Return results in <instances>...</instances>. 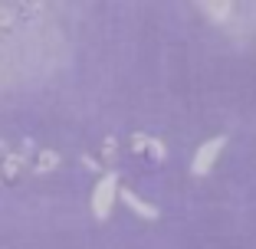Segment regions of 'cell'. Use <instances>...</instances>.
Masks as SVG:
<instances>
[{"mask_svg":"<svg viewBox=\"0 0 256 249\" xmlns=\"http://www.w3.org/2000/svg\"><path fill=\"white\" fill-rule=\"evenodd\" d=\"M115 200H118V177L108 171V174H102V181L92 190V213H96L98 220H106L108 213H112Z\"/></svg>","mask_w":256,"mask_h":249,"instance_id":"obj_1","label":"cell"},{"mask_svg":"<svg viewBox=\"0 0 256 249\" xmlns=\"http://www.w3.org/2000/svg\"><path fill=\"white\" fill-rule=\"evenodd\" d=\"M226 148V138H210V141H204L200 148H197L194 161H190V174H197V177H204V174H210L214 161L220 158V151Z\"/></svg>","mask_w":256,"mask_h":249,"instance_id":"obj_2","label":"cell"},{"mask_svg":"<svg viewBox=\"0 0 256 249\" xmlns=\"http://www.w3.org/2000/svg\"><path fill=\"white\" fill-rule=\"evenodd\" d=\"M26 171V151H7L0 158V184H16Z\"/></svg>","mask_w":256,"mask_h":249,"instance_id":"obj_3","label":"cell"},{"mask_svg":"<svg viewBox=\"0 0 256 249\" xmlns=\"http://www.w3.org/2000/svg\"><path fill=\"white\" fill-rule=\"evenodd\" d=\"M118 197H122V204H125V207H132V210H135L138 217H144V220H158V207H154V204H148V200H142V197H138L135 190L118 187Z\"/></svg>","mask_w":256,"mask_h":249,"instance_id":"obj_4","label":"cell"},{"mask_svg":"<svg viewBox=\"0 0 256 249\" xmlns=\"http://www.w3.org/2000/svg\"><path fill=\"white\" fill-rule=\"evenodd\" d=\"M60 164H62L60 151H53V148H43V151H36V158H33V174H53Z\"/></svg>","mask_w":256,"mask_h":249,"instance_id":"obj_5","label":"cell"},{"mask_svg":"<svg viewBox=\"0 0 256 249\" xmlns=\"http://www.w3.org/2000/svg\"><path fill=\"white\" fill-rule=\"evenodd\" d=\"M14 26H16L14 7H0V43H7V39L14 36Z\"/></svg>","mask_w":256,"mask_h":249,"instance_id":"obj_6","label":"cell"},{"mask_svg":"<svg viewBox=\"0 0 256 249\" xmlns=\"http://www.w3.org/2000/svg\"><path fill=\"white\" fill-rule=\"evenodd\" d=\"M200 10H207V13H214V20H230V13H234V7L230 3H214V0H207V3H200Z\"/></svg>","mask_w":256,"mask_h":249,"instance_id":"obj_7","label":"cell"},{"mask_svg":"<svg viewBox=\"0 0 256 249\" xmlns=\"http://www.w3.org/2000/svg\"><path fill=\"white\" fill-rule=\"evenodd\" d=\"M148 144H151L148 135H142V131L132 135V151H135V154H148Z\"/></svg>","mask_w":256,"mask_h":249,"instance_id":"obj_8","label":"cell"},{"mask_svg":"<svg viewBox=\"0 0 256 249\" xmlns=\"http://www.w3.org/2000/svg\"><path fill=\"white\" fill-rule=\"evenodd\" d=\"M148 154H151V158H154V161H164L168 148H164V144L158 141V138H151V144H148Z\"/></svg>","mask_w":256,"mask_h":249,"instance_id":"obj_9","label":"cell"},{"mask_svg":"<svg viewBox=\"0 0 256 249\" xmlns=\"http://www.w3.org/2000/svg\"><path fill=\"white\" fill-rule=\"evenodd\" d=\"M102 161H106V164L115 161V138H106V141H102Z\"/></svg>","mask_w":256,"mask_h":249,"instance_id":"obj_10","label":"cell"},{"mask_svg":"<svg viewBox=\"0 0 256 249\" xmlns=\"http://www.w3.org/2000/svg\"><path fill=\"white\" fill-rule=\"evenodd\" d=\"M82 164L89 167V171H98V161H96V158H89V154H86V158H82Z\"/></svg>","mask_w":256,"mask_h":249,"instance_id":"obj_11","label":"cell"}]
</instances>
